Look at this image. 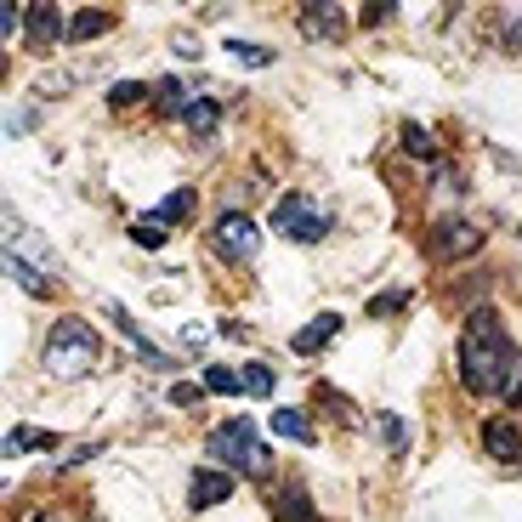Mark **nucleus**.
<instances>
[{"label": "nucleus", "instance_id": "f03ea898", "mask_svg": "<svg viewBox=\"0 0 522 522\" xmlns=\"http://www.w3.org/2000/svg\"><path fill=\"white\" fill-rule=\"evenodd\" d=\"M103 364V335L91 330L86 318H57L52 335H46V369L57 381H80Z\"/></svg>", "mask_w": 522, "mask_h": 522}, {"label": "nucleus", "instance_id": "2eb2a0df", "mask_svg": "<svg viewBox=\"0 0 522 522\" xmlns=\"http://www.w3.org/2000/svg\"><path fill=\"white\" fill-rule=\"evenodd\" d=\"M108 29H114V18H108L103 6H86V12L69 23V40H97V35H108Z\"/></svg>", "mask_w": 522, "mask_h": 522}, {"label": "nucleus", "instance_id": "4468645a", "mask_svg": "<svg viewBox=\"0 0 522 522\" xmlns=\"http://www.w3.org/2000/svg\"><path fill=\"white\" fill-rule=\"evenodd\" d=\"M335 29H341L335 6H301V35H307V40H330Z\"/></svg>", "mask_w": 522, "mask_h": 522}, {"label": "nucleus", "instance_id": "412c9836", "mask_svg": "<svg viewBox=\"0 0 522 522\" xmlns=\"http://www.w3.org/2000/svg\"><path fill=\"white\" fill-rule=\"evenodd\" d=\"M239 375H244V392H250V398H273V369L267 364H244Z\"/></svg>", "mask_w": 522, "mask_h": 522}, {"label": "nucleus", "instance_id": "0eeeda50", "mask_svg": "<svg viewBox=\"0 0 522 522\" xmlns=\"http://www.w3.org/2000/svg\"><path fill=\"white\" fill-rule=\"evenodd\" d=\"M477 239H483V233H477L471 222H437V233H432L426 250H432V261H454V256H471Z\"/></svg>", "mask_w": 522, "mask_h": 522}, {"label": "nucleus", "instance_id": "9b49d317", "mask_svg": "<svg viewBox=\"0 0 522 522\" xmlns=\"http://www.w3.org/2000/svg\"><path fill=\"white\" fill-rule=\"evenodd\" d=\"M335 335H341V318H335V313H318L313 324H307V330H301L296 341H290V347H296L301 358H313V352H324V347H330Z\"/></svg>", "mask_w": 522, "mask_h": 522}, {"label": "nucleus", "instance_id": "ddd939ff", "mask_svg": "<svg viewBox=\"0 0 522 522\" xmlns=\"http://www.w3.org/2000/svg\"><path fill=\"white\" fill-rule=\"evenodd\" d=\"M267 426H273V437H290V443H307V449L318 443V432L307 426V415H301V409H273V420H267Z\"/></svg>", "mask_w": 522, "mask_h": 522}, {"label": "nucleus", "instance_id": "c85d7f7f", "mask_svg": "<svg viewBox=\"0 0 522 522\" xmlns=\"http://www.w3.org/2000/svg\"><path fill=\"white\" fill-rule=\"evenodd\" d=\"M23 29V6H12V0H6V6H0V35L12 40Z\"/></svg>", "mask_w": 522, "mask_h": 522}, {"label": "nucleus", "instance_id": "7ed1b4c3", "mask_svg": "<svg viewBox=\"0 0 522 522\" xmlns=\"http://www.w3.org/2000/svg\"><path fill=\"white\" fill-rule=\"evenodd\" d=\"M6 273H12V284H23L29 296H52L57 290V261H52V250L40 244L35 227L6 222Z\"/></svg>", "mask_w": 522, "mask_h": 522}, {"label": "nucleus", "instance_id": "f257e3e1", "mask_svg": "<svg viewBox=\"0 0 522 522\" xmlns=\"http://www.w3.org/2000/svg\"><path fill=\"white\" fill-rule=\"evenodd\" d=\"M517 375H522V358L511 347L505 324L488 307H477L466 318V335H460V381H466V392H505Z\"/></svg>", "mask_w": 522, "mask_h": 522}, {"label": "nucleus", "instance_id": "4be33fe9", "mask_svg": "<svg viewBox=\"0 0 522 522\" xmlns=\"http://www.w3.org/2000/svg\"><path fill=\"white\" fill-rule=\"evenodd\" d=\"M403 154H415V159H437L432 131H420V125H403Z\"/></svg>", "mask_w": 522, "mask_h": 522}, {"label": "nucleus", "instance_id": "6e6552de", "mask_svg": "<svg viewBox=\"0 0 522 522\" xmlns=\"http://www.w3.org/2000/svg\"><path fill=\"white\" fill-rule=\"evenodd\" d=\"M483 449L494 454V460H505V466H517V460H522V426L511 415L483 420Z\"/></svg>", "mask_w": 522, "mask_h": 522}, {"label": "nucleus", "instance_id": "7c9ffc66", "mask_svg": "<svg viewBox=\"0 0 522 522\" xmlns=\"http://www.w3.org/2000/svg\"><path fill=\"white\" fill-rule=\"evenodd\" d=\"M505 40H511V46H522V12H511V18H505Z\"/></svg>", "mask_w": 522, "mask_h": 522}, {"label": "nucleus", "instance_id": "b1692460", "mask_svg": "<svg viewBox=\"0 0 522 522\" xmlns=\"http://www.w3.org/2000/svg\"><path fill=\"white\" fill-rule=\"evenodd\" d=\"M142 97H148V86H142V80H120V86L108 91V103H114V108H137Z\"/></svg>", "mask_w": 522, "mask_h": 522}, {"label": "nucleus", "instance_id": "39448f33", "mask_svg": "<svg viewBox=\"0 0 522 522\" xmlns=\"http://www.w3.org/2000/svg\"><path fill=\"white\" fill-rule=\"evenodd\" d=\"M273 233L279 239H296V244H324L330 239V210L307 199V193H284L273 205Z\"/></svg>", "mask_w": 522, "mask_h": 522}, {"label": "nucleus", "instance_id": "5701e85b", "mask_svg": "<svg viewBox=\"0 0 522 522\" xmlns=\"http://www.w3.org/2000/svg\"><path fill=\"white\" fill-rule=\"evenodd\" d=\"M227 52L239 57V63H250V69H267V63H273V52H267V46H250V40H227Z\"/></svg>", "mask_w": 522, "mask_h": 522}, {"label": "nucleus", "instance_id": "cd10ccee", "mask_svg": "<svg viewBox=\"0 0 522 522\" xmlns=\"http://www.w3.org/2000/svg\"><path fill=\"white\" fill-rule=\"evenodd\" d=\"M403 301H409V290H392V296H375V301H369V318H386V313H398Z\"/></svg>", "mask_w": 522, "mask_h": 522}, {"label": "nucleus", "instance_id": "6ab92c4d", "mask_svg": "<svg viewBox=\"0 0 522 522\" xmlns=\"http://www.w3.org/2000/svg\"><path fill=\"white\" fill-rule=\"evenodd\" d=\"M154 97H159V114H188V108H193V97H188L182 80H159Z\"/></svg>", "mask_w": 522, "mask_h": 522}, {"label": "nucleus", "instance_id": "1a4fd4ad", "mask_svg": "<svg viewBox=\"0 0 522 522\" xmlns=\"http://www.w3.org/2000/svg\"><path fill=\"white\" fill-rule=\"evenodd\" d=\"M227 494H233V477L227 471H193V483H188V505L193 511H210V505H222Z\"/></svg>", "mask_w": 522, "mask_h": 522}, {"label": "nucleus", "instance_id": "f8f14e48", "mask_svg": "<svg viewBox=\"0 0 522 522\" xmlns=\"http://www.w3.org/2000/svg\"><path fill=\"white\" fill-rule=\"evenodd\" d=\"M273 517H279V522H324L313 511V500H307V488H301V483H290L284 494H273Z\"/></svg>", "mask_w": 522, "mask_h": 522}, {"label": "nucleus", "instance_id": "393cba45", "mask_svg": "<svg viewBox=\"0 0 522 522\" xmlns=\"http://www.w3.org/2000/svg\"><path fill=\"white\" fill-rule=\"evenodd\" d=\"M131 239H137L142 250H159V244H165V227H159L154 216H148V222H137V227H131Z\"/></svg>", "mask_w": 522, "mask_h": 522}, {"label": "nucleus", "instance_id": "a878e982", "mask_svg": "<svg viewBox=\"0 0 522 522\" xmlns=\"http://www.w3.org/2000/svg\"><path fill=\"white\" fill-rule=\"evenodd\" d=\"M381 432H386V443H392V454H403V443H409V432H403V415H381Z\"/></svg>", "mask_w": 522, "mask_h": 522}, {"label": "nucleus", "instance_id": "c756f323", "mask_svg": "<svg viewBox=\"0 0 522 522\" xmlns=\"http://www.w3.org/2000/svg\"><path fill=\"white\" fill-rule=\"evenodd\" d=\"M392 12H398L392 0H381V6H364V23H369V29H375V23H386V18H392Z\"/></svg>", "mask_w": 522, "mask_h": 522}, {"label": "nucleus", "instance_id": "dca6fc26", "mask_svg": "<svg viewBox=\"0 0 522 522\" xmlns=\"http://www.w3.org/2000/svg\"><path fill=\"white\" fill-rule=\"evenodd\" d=\"M182 120H188V131L210 137V131H216V120H222V103H216V97H193V108L182 114Z\"/></svg>", "mask_w": 522, "mask_h": 522}, {"label": "nucleus", "instance_id": "f3484780", "mask_svg": "<svg viewBox=\"0 0 522 522\" xmlns=\"http://www.w3.org/2000/svg\"><path fill=\"white\" fill-rule=\"evenodd\" d=\"M29 449H57V437L52 432H35V426L6 432V460H12V454H29Z\"/></svg>", "mask_w": 522, "mask_h": 522}, {"label": "nucleus", "instance_id": "9d476101", "mask_svg": "<svg viewBox=\"0 0 522 522\" xmlns=\"http://www.w3.org/2000/svg\"><path fill=\"white\" fill-rule=\"evenodd\" d=\"M23 35L29 46H52L57 35H69V23L57 18V6H23Z\"/></svg>", "mask_w": 522, "mask_h": 522}, {"label": "nucleus", "instance_id": "20e7f679", "mask_svg": "<svg viewBox=\"0 0 522 522\" xmlns=\"http://www.w3.org/2000/svg\"><path fill=\"white\" fill-rule=\"evenodd\" d=\"M210 454L227 460V466H244L250 477H267V466H273L267 443L256 437V420H227V426H216V432H210Z\"/></svg>", "mask_w": 522, "mask_h": 522}, {"label": "nucleus", "instance_id": "423d86ee", "mask_svg": "<svg viewBox=\"0 0 522 522\" xmlns=\"http://www.w3.org/2000/svg\"><path fill=\"white\" fill-rule=\"evenodd\" d=\"M216 250H222L227 261H250V256L261 250L256 222H250V216H233V210H227L222 222H216Z\"/></svg>", "mask_w": 522, "mask_h": 522}, {"label": "nucleus", "instance_id": "a211bd4d", "mask_svg": "<svg viewBox=\"0 0 522 522\" xmlns=\"http://www.w3.org/2000/svg\"><path fill=\"white\" fill-rule=\"evenodd\" d=\"M205 392H216V398H239L244 375H239V369H227V364H210L205 369Z\"/></svg>", "mask_w": 522, "mask_h": 522}, {"label": "nucleus", "instance_id": "bb28decb", "mask_svg": "<svg viewBox=\"0 0 522 522\" xmlns=\"http://www.w3.org/2000/svg\"><path fill=\"white\" fill-rule=\"evenodd\" d=\"M199 398H205V386H188V381L171 386V403H176V409H199Z\"/></svg>", "mask_w": 522, "mask_h": 522}, {"label": "nucleus", "instance_id": "aec40b11", "mask_svg": "<svg viewBox=\"0 0 522 522\" xmlns=\"http://www.w3.org/2000/svg\"><path fill=\"white\" fill-rule=\"evenodd\" d=\"M188 210H193V188H176V193H165V205L154 210V222H159V227H171V222H182Z\"/></svg>", "mask_w": 522, "mask_h": 522}]
</instances>
